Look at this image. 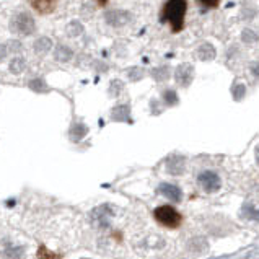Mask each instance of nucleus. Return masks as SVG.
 Returning <instances> with one entry per match:
<instances>
[{"mask_svg":"<svg viewBox=\"0 0 259 259\" xmlns=\"http://www.w3.org/2000/svg\"><path fill=\"white\" fill-rule=\"evenodd\" d=\"M57 2L59 0H29V5H31V9L34 12H38L39 15H49L54 12Z\"/></svg>","mask_w":259,"mask_h":259,"instance_id":"4","label":"nucleus"},{"mask_svg":"<svg viewBox=\"0 0 259 259\" xmlns=\"http://www.w3.org/2000/svg\"><path fill=\"white\" fill-rule=\"evenodd\" d=\"M257 161H259V149H257Z\"/></svg>","mask_w":259,"mask_h":259,"instance_id":"8","label":"nucleus"},{"mask_svg":"<svg viewBox=\"0 0 259 259\" xmlns=\"http://www.w3.org/2000/svg\"><path fill=\"white\" fill-rule=\"evenodd\" d=\"M96 2H98L100 5H106V4H108V0H96Z\"/></svg>","mask_w":259,"mask_h":259,"instance_id":"7","label":"nucleus"},{"mask_svg":"<svg viewBox=\"0 0 259 259\" xmlns=\"http://www.w3.org/2000/svg\"><path fill=\"white\" fill-rule=\"evenodd\" d=\"M160 192L161 194H165V197H169L171 201H176V202H180L181 197H183L181 189L178 186H173V184H161Z\"/></svg>","mask_w":259,"mask_h":259,"instance_id":"5","label":"nucleus"},{"mask_svg":"<svg viewBox=\"0 0 259 259\" xmlns=\"http://www.w3.org/2000/svg\"><path fill=\"white\" fill-rule=\"evenodd\" d=\"M153 217H155V220H157L160 225H163L166 228H178V227L181 225V222H183L181 213L178 212L175 207H171V205H160V207H157L155 212H153Z\"/></svg>","mask_w":259,"mask_h":259,"instance_id":"2","label":"nucleus"},{"mask_svg":"<svg viewBox=\"0 0 259 259\" xmlns=\"http://www.w3.org/2000/svg\"><path fill=\"white\" fill-rule=\"evenodd\" d=\"M197 183H199V186H201L207 192L219 191L220 184H222L219 175L213 173V171H204V173H201V175H199V178H197Z\"/></svg>","mask_w":259,"mask_h":259,"instance_id":"3","label":"nucleus"},{"mask_svg":"<svg viewBox=\"0 0 259 259\" xmlns=\"http://www.w3.org/2000/svg\"><path fill=\"white\" fill-rule=\"evenodd\" d=\"M199 5H202L204 9H209V10H215L220 7L222 0H196Z\"/></svg>","mask_w":259,"mask_h":259,"instance_id":"6","label":"nucleus"},{"mask_svg":"<svg viewBox=\"0 0 259 259\" xmlns=\"http://www.w3.org/2000/svg\"><path fill=\"white\" fill-rule=\"evenodd\" d=\"M188 0H166L161 9L160 20L166 23L171 33H181L186 26Z\"/></svg>","mask_w":259,"mask_h":259,"instance_id":"1","label":"nucleus"}]
</instances>
